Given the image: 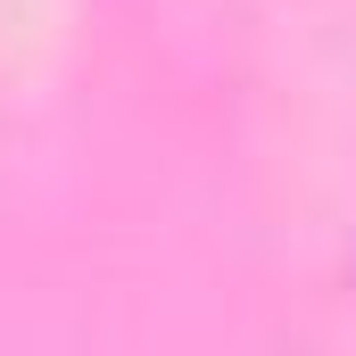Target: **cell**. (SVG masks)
Returning <instances> with one entry per match:
<instances>
[]
</instances>
